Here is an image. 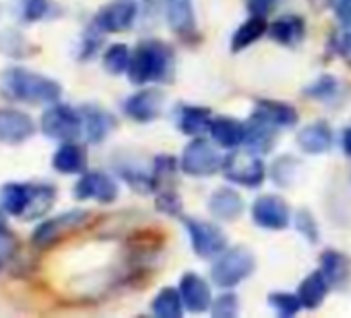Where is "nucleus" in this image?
<instances>
[{
	"mask_svg": "<svg viewBox=\"0 0 351 318\" xmlns=\"http://www.w3.org/2000/svg\"><path fill=\"white\" fill-rule=\"evenodd\" d=\"M226 178L242 186H258L265 180V164L254 153H230L223 162Z\"/></svg>",
	"mask_w": 351,
	"mask_h": 318,
	"instance_id": "nucleus-7",
	"label": "nucleus"
},
{
	"mask_svg": "<svg viewBox=\"0 0 351 318\" xmlns=\"http://www.w3.org/2000/svg\"><path fill=\"white\" fill-rule=\"evenodd\" d=\"M219 168H221V157L217 149L205 138L193 140L182 153V170L189 176H211Z\"/></svg>",
	"mask_w": 351,
	"mask_h": 318,
	"instance_id": "nucleus-6",
	"label": "nucleus"
},
{
	"mask_svg": "<svg viewBox=\"0 0 351 318\" xmlns=\"http://www.w3.org/2000/svg\"><path fill=\"white\" fill-rule=\"evenodd\" d=\"M136 19V5L132 0H116L104 7L95 15V27L106 34H120L126 32Z\"/></svg>",
	"mask_w": 351,
	"mask_h": 318,
	"instance_id": "nucleus-9",
	"label": "nucleus"
},
{
	"mask_svg": "<svg viewBox=\"0 0 351 318\" xmlns=\"http://www.w3.org/2000/svg\"><path fill=\"white\" fill-rule=\"evenodd\" d=\"M252 219L267 230H283L289 225V207L283 199L275 195H265L256 199L252 207Z\"/></svg>",
	"mask_w": 351,
	"mask_h": 318,
	"instance_id": "nucleus-12",
	"label": "nucleus"
},
{
	"mask_svg": "<svg viewBox=\"0 0 351 318\" xmlns=\"http://www.w3.org/2000/svg\"><path fill=\"white\" fill-rule=\"evenodd\" d=\"M81 118H83V130L91 143H101L108 136V132L114 128V118L97 106L81 108Z\"/></svg>",
	"mask_w": 351,
	"mask_h": 318,
	"instance_id": "nucleus-16",
	"label": "nucleus"
},
{
	"mask_svg": "<svg viewBox=\"0 0 351 318\" xmlns=\"http://www.w3.org/2000/svg\"><path fill=\"white\" fill-rule=\"evenodd\" d=\"M169 60L171 56L167 46H163L161 42H143L130 58L128 77L136 85L159 81L167 75Z\"/></svg>",
	"mask_w": 351,
	"mask_h": 318,
	"instance_id": "nucleus-2",
	"label": "nucleus"
},
{
	"mask_svg": "<svg viewBox=\"0 0 351 318\" xmlns=\"http://www.w3.org/2000/svg\"><path fill=\"white\" fill-rule=\"evenodd\" d=\"M42 132L56 140L77 138L83 132L81 112H77L69 106H62V103H54L42 116Z\"/></svg>",
	"mask_w": 351,
	"mask_h": 318,
	"instance_id": "nucleus-4",
	"label": "nucleus"
},
{
	"mask_svg": "<svg viewBox=\"0 0 351 318\" xmlns=\"http://www.w3.org/2000/svg\"><path fill=\"white\" fill-rule=\"evenodd\" d=\"M36 132V122L19 110H0V143L21 145L29 140Z\"/></svg>",
	"mask_w": 351,
	"mask_h": 318,
	"instance_id": "nucleus-10",
	"label": "nucleus"
},
{
	"mask_svg": "<svg viewBox=\"0 0 351 318\" xmlns=\"http://www.w3.org/2000/svg\"><path fill=\"white\" fill-rule=\"evenodd\" d=\"M130 58H132V54H130V50L124 44H114L104 54V66L112 75H122V73L128 71Z\"/></svg>",
	"mask_w": 351,
	"mask_h": 318,
	"instance_id": "nucleus-31",
	"label": "nucleus"
},
{
	"mask_svg": "<svg viewBox=\"0 0 351 318\" xmlns=\"http://www.w3.org/2000/svg\"><path fill=\"white\" fill-rule=\"evenodd\" d=\"M275 130H277V126L252 116L250 126L246 128L244 143L248 145V149L252 153H267L275 145Z\"/></svg>",
	"mask_w": 351,
	"mask_h": 318,
	"instance_id": "nucleus-21",
	"label": "nucleus"
},
{
	"mask_svg": "<svg viewBox=\"0 0 351 318\" xmlns=\"http://www.w3.org/2000/svg\"><path fill=\"white\" fill-rule=\"evenodd\" d=\"M87 217H89L87 211L77 209V211H69V213H62V215H58V217L46 219V221H42V223L36 228V232H34V236H32V242H34L36 248H50V246L56 244L60 238H64L69 232L81 228V225L87 221Z\"/></svg>",
	"mask_w": 351,
	"mask_h": 318,
	"instance_id": "nucleus-5",
	"label": "nucleus"
},
{
	"mask_svg": "<svg viewBox=\"0 0 351 318\" xmlns=\"http://www.w3.org/2000/svg\"><path fill=\"white\" fill-rule=\"evenodd\" d=\"M209 209H211V213L217 219L232 221V219H238L242 215L244 201H242V197L236 191H232V188H219V191H215L211 195Z\"/></svg>",
	"mask_w": 351,
	"mask_h": 318,
	"instance_id": "nucleus-17",
	"label": "nucleus"
},
{
	"mask_svg": "<svg viewBox=\"0 0 351 318\" xmlns=\"http://www.w3.org/2000/svg\"><path fill=\"white\" fill-rule=\"evenodd\" d=\"M335 11L343 23H351V0H337Z\"/></svg>",
	"mask_w": 351,
	"mask_h": 318,
	"instance_id": "nucleus-39",
	"label": "nucleus"
},
{
	"mask_svg": "<svg viewBox=\"0 0 351 318\" xmlns=\"http://www.w3.org/2000/svg\"><path fill=\"white\" fill-rule=\"evenodd\" d=\"M267 32V23L263 17L254 15L252 19H248L244 25L238 27V32L234 34L232 38V50L238 52V50H244L246 46L254 44L258 38H263V34Z\"/></svg>",
	"mask_w": 351,
	"mask_h": 318,
	"instance_id": "nucleus-28",
	"label": "nucleus"
},
{
	"mask_svg": "<svg viewBox=\"0 0 351 318\" xmlns=\"http://www.w3.org/2000/svg\"><path fill=\"white\" fill-rule=\"evenodd\" d=\"M52 166L60 174H83L87 168V153L81 145L64 140L52 157Z\"/></svg>",
	"mask_w": 351,
	"mask_h": 318,
	"instance_id": "nucleus-15",
	"label": "nucleus"
},
{
	"mask_svg": "<svg viewBox=\"0 0 351 318\" xmlns=\"http://www.w3.org/2000/svg\"><path fill=\"white\" fill-rule=\"evenodd\" d=\"M29 197H32V184L9 182L0 188V205L13 217H21L25 213Z\"/></svg>",
	"mask_w": 351,
	"mask_h": 318,
	"instance_id": "nucleus-19",
	"label": "nucleus"
},
{
	"mask_svg": "<svg viewBox=\"0 0 351 318\" xmlns=\"http://www.w3.org/2000/svg\"><path fill=\"white\" fill-rule=\"evenodd\" d=\"M269 34H271V38L275 42L291 46V44H295V42H300L304 38V21L300 17H293V15L281 17L269 27Z\"/></svg>",
	"mask_w": 351,
	"mask_h": 318,
	"instance_id": "nucleus-25",
	"label": "nucleus"
},
{
	"mask_svg": "<svg viewBox=\"0 0 351 318\" xmlns=\"http://www.w3.org/2000/svg\"><path fill=\"white\" fill-rule=\"evenodd\" d=\"M254 118H261L273 126H293L295 120H298V112L287 106V103H281V101H261L252 114Z\"/></svg>",
	"mask_w": 351,
	"mask_h": 318,
	"instance_id": "nucleus-22",
	"label": "nucleus"
},
{
	"mask_svg": "<svg viewBox=\"0 0 351 318\" xmlns=\"http://www.w3.org/2000/svg\"><path fill=\"white\" fill-rule=\"evenodd\" d=\"M269 299H271V304L279 310V314H283V316H293V314L302 308L300 295H291V293H273Z\"/></svg>",
	"mask_w": 351,
	"mask_h": 318,
	"instance_id": "nucleus-33",
	"label": "nucleus"
},
{
	"mask_svg": "<svg viewBox=\"0 0 351 318\" xmlns=\"http://www.w3.org/2000/svg\"><path fill=\"white\" fill-rule=\"evenodd\" d=\"M186 228H189V234H191L193 248H195V252L199 256L211 258V256H217V254H221L226 250L228 238H226V234L217 225L207 223V221H193V219H189Z\"/></svg>",
	"mask_w": 351,
	"mask_h": 318,
	"instance_id": "nucleus-8",
	"label": "nucleus"
},
{
	"mask_svg": "<svg viewBox=\"0 0 351 318\" xmlns=\"http://www.w3.org/2000/svg\"><path fill=\"white\" fill-rule=\"evenodd\" d=\"M0 95L9 101L42 106L56 103L62 95V87L50 77L21 66H13L0 75Z\"/></svg>",
	"mask_w": 351,
	"mask_h": 318,
	"instance_id": "nucleus-1",
	"label": "nucleus"
},
{
	"mask_svg": "<svg viewBox=\"0 0 351 318\" xmlns=\"http://www.w3.org/2000/svg\"><path fill=\"white\" fill-rule=\"evenodd\" d=\"M48 9H50L48 0H19L21 19L27 21V23H36V21L44 19Z\"/></svg>",
	"mask_w": 351,
	"mask_h": 318,
	"instance_id": "nucleus-32",
	"label": "nucleus"
},
{
	"mask_svg": "<svg viewBox=\"0 0 351 318\" xmlns=\"http://www.w3.org/2000/svg\"><path fill=\"white\" fill-rule=\"evenodd\" d=\"M54 201H56V188L52 184H32V197L21 219L34 221L46 217L48 211L54 207Z\"/></svg>",
	"mask_w": 351,
	"mask_h": 318,
	"instance_id": "nucleus-18",
	"label": "nucleus"
},
{
	"mask_svg": "<svg viewBox=\"0 0 351 318\" xmlns=\"http://www.w3.org/2000/svg\"><path fill=\"white\" fill-rule=\"evenodd\" d=\"M312 3H314V7H316V5H324V3H328V0H312Z\"/></svg>",
	"mask_w": 351,
	"mask_h": 318,
	"instance_id": "nucleus-42",
	"label": "nucleus"
},
{
	"mask_svg": "<svg viewBox=\"0 0 351 318\" xmlns=\"http://www.w3.org/2000/svg\"><path fill=\"white\" fill-rule=\"evenodd\" d=\"M9 234V228H7V211L0 205V238H5Z\"/></svg>",
	"mask_w": 351,
	"mask_h": 318,
	"instance_id": "nucleus-40",
	"label": "nucleus"
},
{
	"mask_svg": "<svg viewBox=\"0 0 351 318\" xmlns=\"http://www.w3.org/2000/svg\"><path fill=\"white\" fill-rule=\"evenodd\" d=\"M209 130H211V136L215 138V143L226 149L238 147L240 143H244V136H246V126H242L240 122H236L232 118L213 120Z\"/></svg>",
	"mask_w": 351,
	"mask_h": 318,
	"instance_id": "nucleus-23",
	"label": "nucleus"
},
{
	"mask_svg": "<svg viewBox=\"0 0 351 318\" xmlns=\"http://www.w3.org/2000/svg\"><path fill=\"white\" fill-rule=\"evenodd\" d=\"M238 314V297L234 293H226L215 299L213 304V316L217 318H232Z\"/></svg>",
	"mask_w": 351,
	"mask_h": 318,
	"instance_id": "nucleus-34",
	"label": "nucleus"
},
{
	"mask_svg": "<svg viewBox=\"0 0 351 318\" xmlns=\"http://www.w3.org/2000/svg\"><path fill=\"white\" fill-rule=\"evenodd\" d=\"M335 91V79H330V77H324V79H320L316 85H314V89L310 91L312 95H318V97H322V95H330Z\"/></svg>",
	"mask_w": 351,
	"mask_h": 318,
	"instance_id": "nucleus-38",
	"label": "nucleus"
},
{
	"mask_svg": "<svg viewBox=\"0 0 351 318\" xmlns=\"http://www.w3.org/2000/svg\"><path fill=\"white\" fill-rule=\"evenodd\" d=\"M167 21H169V27L176 32V34H191L195 29V15H193V9L189 3H173L167 11Z\"/></svg>",
	"mask_w": 351,
	"mask_h": 318,
	"instance_id": "nucleus-29",
	"label": "nucleus"
},
{
	"mask_svg": "<svg viewBox=\"0 0 351 318\" xmlns=\"http://www.w3.org/2000/svg\"><path fill=\"white\" fill-rule=\"evenodd\" d=\"M298 228H300V232H302V234H306L310 240H318V230H316V225H314L312 217H310L306 211L298 215Z\"/></svg>",
	"mask_w": 351,
	"mask_h": 318,
	"instance_id": "nucleus-35",
	"label": "nucleus"
},
{
	"mask_svg": "<svg viewBox=\"0 0 351 318\" xmlns=\"http://www.w3.org/2000/svg\"><path fill=\"white\" fill-rule=\"evenodd\" d=\"M275 3H277V0H248V7H250V11L254 15L263 17V15H267L275 7Z\"/></svg>",
	"mask_w": 351,
	"mask_h": 318,
	"instance_id": "nucleus-37",
	"label": "nucleus"
},
{
	"mask_svg": "<svg viewBox=\"0 0 351 318\" xmlns=\"http://www.w3.org/2000/svg\"><path fill=\"white\" fill-rule=\"evenodd\" d=\"M254 271V256L248 248L236 246L223 252L213 265V281L219 287H234Z\"/></svg>",
	"mask_w": 351,
	"mask_h": 318,
	"instance_id": "nucleus-3",
	"label": "nucleus"
},
{
	"mask_svg": "<svg viewBox=\"0 0 351 318\" xmlns=\"http://www.w3.org/2000/svg\"><path fill=\"white\" fill-rule=\"evenodd\" d=\"M298 143L306 153L318 155V153H326L330 149L332 134H330V128L326 124L316 122V124H308L306 128L300 130Z\"/></svg>",
	"mask_w": 351,
	"mask_h": 318,
	"instance_id": "nucleus-20",
	"label": "nucleus"
},
{
	"mask_svg": "<svg viewBox=\"0 0 351 318\" xmlns=\"http://www.w3.org/2000/svg\"><path fill=\"white\" fill-rule=\"evenodd\" d=\"M163 106V93L159 89H143L124 101V112L136 122H151L159 116Z\"/></svg>",
	"mask_w": 351,
	"mask_h": 318,
	"instance_id": "nucleus-13",
	"label": "nucleus"
},
{
	"mask_svg": "<svg viewBox=\"0 0 351 318\" xmlns=\"http://www.w3.org/2000/svg\"><path fill=\"white\" fill-rule=\"evenodd\" d=\"M75 197L79 201L93 199V201H99V203H114L116 197H118V186L104 172H87L77 182Z\"/></svg>",
	"mask_w": 351,
	"mask_h": 318,
	"instance_id": "nucleus-11",
	"label": "nucleus"
},
{
	"mask_svg": "<svg viewBox=\"0 0 351 318\" xmlns=\"http://www.w3.org/2000/svg\"><path fill=\"white\" fill-rule=\"evenodd\" d=\"M343 149L347 155H351V128L345 130V136H343Z\"/></svg>",
	"mask_w": 351,
	"mask_h": 318,
	"instance_id": "nucleus-41",
	"label": "nucleus"
},
{
	"mask_svg": "<svg viewBox=\"0 0 351 318\" xmlns=\"http://www.w3.org/2000/svg\"><path fill=\"white\" fill-rule=\"evenodd\" d=\"M211 116H209V110L205 108H193V106H186L180 110V116H178V126L182 132L186 134H203L205 130L211 128Z\"/></svg>",
	"mask_w": 351,
	"mask_h": 318,
	"instance_id": "nucleus-26",
	"label": "nucleus"
},
{
	"mask_svg": "<svg viewBox=\"0 0 351 318\" xmlns=\"http://www.w3.org/2000/svg\"><path fill=\"white\" fill-rule=\"evenodd\" d=\"M157 207H159L161 211H165V213H176V211L180 209V201H178V197H176V195L165 193V195H161V197L157 199Z\"/></svg>",
	"mask_w": 351,
	"mask_h": 318,
	"instance_id": "nucleus-36",
	"label": "nucleus"
},
{
	"mask_svg": "<svg viewBox=\"0 0 351 318\" xmlns=\"http://www.w3.org/2000/svg\"><path fill=\"white\" fill-rule=\"evenodd\" d=\"M153 312L159 318H180L184 312L182 295L171 287L161 289L153 299Z\"/></svg>",
	"mask_w": 351,
	"mask_h": 318,
	"instance_id": "nucleus-27",
	"label": "nucleus"
},
{
	"mask_svg": "<svg viewBox=\"0 0 351 318\" xmlns=\"http://www.w3.org/2000/svg\"><path fill=\"white\" fill-rule=\"evenodd\" d=\"M322 273L328 281L332 283H343L349 275V262L343 254L339 252H324L322 254Z\"/></svg>",
	"mask_w": 351,
	"mask_h": 318,
	"instance_id": "nucleus-30",
	"label": "nucleus"
},
{
	"mask_svg": "<svg viewBox=\"0 0 351 318\" xmlns=\"http://www.w3.org/2000/svg\"><path fill=\"white\" fill-rule=\"evenodd\" d=\"M326 289H328V279L324 277V273H312L308 275L300 289H298V295H300V302L304 308H318L326 295Z\"/></svg>",
	"mask_w": 351,
	"mask_h": 318,
	"instance_id": "nucleus-24",
	"label": "nucleus"
},
{
	"mask_svg": "<svg viewBox=\"0 0 351 318\" xmlns=\"http://www.w3.org/2000/svg\"><path fill=\"white\" fill-rule=\"evenodd\" d=\"M180 295L191 312H203L211 306V289L207 281L195 273H186L180 279Z\"/></svg>",
	"mask_w": 351,
	"mask_h": 318,
	"instance_id": "nucleus-14",
	"label": "nucleus"
}]
</instances>
